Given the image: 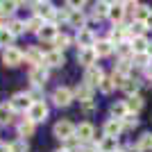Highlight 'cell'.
Returning a JSON list of instances; mask_svg holds the SVG:
<instances>
[{
    "instance_id": "cell-1",
    "label": "cell",
    "mask_w": 152,
    "mask_h": 152,
    "mask_svg": "<svg viewBox=\"0 0 152 152\" xmlns=\"http://www.w3.org/2000/svg\"><path fill=\"white\" fill-rule=\"evenodd\" d=\"M52 134H55L59 141H66V143H68L70 139H75V125H73L70 121H66V118H64V121L55 123V127H52Z\"/></svg>"
},
{
    "instance_id": "cell-2",
    "label": "cell",
    "mask_w": 152,
    "mask_h": 152,
    "mask_svg": "<svg viewBox=\"0 0 152 152\" xmlns=\"http://www.w3.org/2000/svg\"><path fill=\"white\" fill-rule=\"evenodd\" d=\"M7 104H9L12 111H20V114H25V111H30V107L34 104V102L30 100V95H27V93H14L12 100L7 102Z\"/></svg>"
},
{
    "instance_id": "cell-3",
    "label": "cell",
    "mask_w": 152,
    "mask_h": 152,
    "mask_svg": "<svg viewBox=\"0 0 152 152\" xmlns=\"http://www.w3.org/2000/svg\"><path fill=\"white\" fill-rule=\"evenodd\" d=\"M73 100H75V95H73V89H68V86H57L52 91V102L57 107H68Z\"/></svg>"
},
{
    "instance_id": "cell-4",
    "label": "cell",
    "mask_w": 152,
    "mask_h": 152,
    "mask_svg": "<svg viewBox=\"0 0 152 152\" xmlns=\"http://www.w3.org/2000/svg\"><path fill=\"white\" fill-rule=\"evenodd\" d=\"M93 134H95V127L91 125V123H80V125H75V139H77L80 145L91 143V141H93Z\"/></svg>"
},
{
    "instance_id": "cell-5",
    "label": "cell",
    "mask_w": 152,
    "mask_h": 152,
    "mask_svg": "<svg viewBox=\"0 0 152 152\" xmlns=\"http://www.w3.org/2000/svg\"><path fill=\"white\" fill-rule=\"evenodd\" d=\"M45 118H48V104L45 102H34L27 111V121H32L37 125V123H43Z\"/></svg>"
},
{
    "instance_id": "cell-6",
    "label": "cell",
    "mask_w": 152,
    "mask_h": 152,
    "mask_svg": "<svg viewBox=\"0 0 152 152\" xmlns=\"http://www.w3.org/2000/svg\"><path fill=\"white\" fill-rule=\"evenodd\" d=\"M102 80H104V73H102V68L98 64L91 66V68H86V73H84V84H89L91 89H98Z\"/></svg>"
},
{
    "instance_id": "cell-7",
    "label": "cell",
    "mask_w": 152,
    "mask_h": 152,
    "mask_svg": "<svg viewBox=\"0 0 152 152\" xmlns=\"http://www.w3.org/2000/svg\"><path fill=\"white\" fill-rule=\"evenodd\" d=\"M30 82L34 89H43L48 82V66H37L30 70Z\"/></svg>"
},
{
    "instance_id": "cell-8",
    "label": "cell",
    "mask_w": 152,
    "mask_h": 152,
    "mask_svg": "<svg viewBox=\"0 0 152 152\" xmlns=\"http://www.w3.org/2000/svg\"><path fill=\"white\" fill-rule=\"evenodd\" d=\"M32 7H34V14H37V16H41L45 23H52L55 12H57L52 2H32Z\"/></svg>"
},
{
    "instance_id": "cell-9",
    "label": "cell",
    "mask_w": 152,
    "mask_h": 152,
    "mask_svg": "<svg viewBox=\"0 0 152 152\" xmlns=\"http://www.w3.org/2000/svg\"><path fill=\"white\" fill-rule=\"evenodd\" d=\"M23 52L18 50V48H7L5 52H2V64L5 66H9V68H16V66H20L23 64Z\"/></svg>"
},
{
    "instance_id": "cell-10",
    "label": "cell",
    "mask_w": 152,
    "mask_h": 152,
    "mask_svg": "<svg viewBox=\"0 0 152 152\" xmlns=\"http://www.w3.org/2000/svg\"><path fill=\"white\" fill-rule=\"evenodd\" d=\"M75 43L80 45V50H82V48H93V45H95V34H93V30H89V27L80 30V32L75 34Z\"/></svg>"
},
{
    "instance_id": "cell-11",
    "label": "cell",
    "mask_w": 152,
    "mask_h": 152,
    "mask_svg": "<svg viewBox=\"0 0 152 152\" xmlns=\"http://www.w3.org/2000/svg\"><path fill=\"white\" fill-rule=\"evenodd\" d=\"M23 57H25V61H27V64H32V68H37V66H45V64H43V59H45V52H43V50H39L37 45L27 48Z\"/></svg>"
},
{
    "instance_id": "cell-12",
    "label": "cell",
    "mask_w": 152,
    "mask_h": 152,
    "mask_svg": "<svg viewBox=\"0 0 152 152\" xmlns=\"http://www.w3.org/2000/svg\"><path fill=\"white\" fill-rule=\"evenodd\" d=\"M123 16H125V5H123V2H111V5H109L107 18L111 20L114 25H121V23H123Z\"/></svg>"
},
{
    "instance_id": "cell-13",
    "label": "cell",
    "mask_w": 152,
    "mask_h": 152,
    "mask_svg": "<svg viewBox=\"0 0 152 152\" xmlns=\"http://www.w3.org/2000/svg\"><path fill=\"white\" fill-rule=\"evenodd\" d=\"M77 61L82 64V66H86V68H91L98 61V55H95L93 48H82V50L77 52Z\"/></svg>"
},
{
    "instance_id": "cell-14",
    "label": "cell",
    "mask_w": 152,
    "mask_h": 152,
    "mask_svg": "<svg viewBox=\"0 0 152 152\" xmlns=\"http://www.w3.org/2000/svg\"><path fill=\"white\" fill-rule=\"evenodd\" d=\"M73 95H75V100H80L84 104V102H91L93 100V89H91L89 84H77L75 89H73Z\"/></svg>"
},
{
    "instance_id": "cell-15",
    "label": "cell",
    "mask_w": 152,
    "mask_h": 152,
    "mask_svg": "<svg viewBox=\"0 0 152 152\" xmlns=\"http://www.w3.org/2000/svg\"><path fill=\"white\" fill-rule=\"evenodd\" d=\"M127 37H129V34H127V27H123V25H114V30L109 32V37H107V41L111 45H118V43H123V41H127Z\"/></svg>"
},
{
    "instance_id": "cell-16",
    "label": "cell",
    "mask_w": 152,
    "mask_h": 152,
    "mask_svg": "<svg viewBox=\"0 0 152 152\" xmlns=\"http://www.w3.org/2000/svg\"><path fill=\"white\" fill-rule=\"evenodd\" d=\"M43 64L45 66H52V68H59V66L66 64V57H64V52H59V50H48Z\"/></svg>"
},
{
    "instance_id": "cell-17",
    "label": "cell",
    "mask_w": 152,
    "mask_h": 152,
    "mask_svg": "<svg viewBox=\"0 0 152 152\" xmlns=\"http://www.w3.org/2000/svg\"><path fill=\"white\" fill-rule=\"evenodd\" d=\"M68 25H70V27H75L77 32L86 27V16H84L82 9H75V12H70V14H68Z\"/></svg>"
},
{
    "instance_id": "cell-18",
    "label": "cell",
    "mask_w": 152,
    "mask_h": 152,
    "mask_svg": "<svg viewBox=\"0 0 152 152\" xmlns=\"http://www.w3.org/2000/svg\"><path fill=\"white\" fill-rule=\"evenodd\" d=\"M123 132V123L121 121H114V118H109L104 123V136H111V139H118V134Z\"/></svg>"
},
{
    "instance_id": "cell-19",
    "label": "cell",
    "mask_w": 152,
    "mask_h": 152,
    "mask_svg": "<svg viewBox=\"0 0 152 152\" xmlns=\"http://www.w3.org/2000/svg\"><path fill=\"white\" fill-rule=\"evenodd\" d=\"M129 45H132L134 55H143V52H148V48H150V41H148L145 37H134L132 41H129Z\"/></svg>"
},
{
    "instance_id": "cell-20",
    "label": "cell",
    "mask_w": 152,
    "mask_h": 152,
    "mask_svg": "<svg viewBox=\"0 0 152 152\" xmlns=\"http://www.w3.org/2000/svg\"><path fill=\"white\" fill-rule=\"evenodd\" d=\"M57 34H59V32H57V27L52 25V23H45V25L41 27V32H39L37 37L41 39V41H50V43H52V41L57 39Z\"/></svg>"
},
{
    "instance_id": "cell-21",
    "label": "cell",
    "mask_w": 152,
    "mask_h": 152,
    "mask_svg": "<svg viewBox=\"0 0 152 152\" xmlns=\"http://www.w3.org/2000/svg\"><path fill=\"white\" fill-rule=\"evenodd\" d=\"M93 50H95V55H98V57H109V55L114 52V45L109 43L107 39H100V41H95Z\"/></svg>"
},
{
    "instance_id": "cell-22",
    "label": "cell",
    "mask_w": 152,
    "mask_h": 152,
    "mask_svg": "<svg viewBox=\"0 0 152 152\" xmlns=\"http://www.w3.org/2000/svg\"><path fill=\"white\" fill-rule=\"evenodd\" d=\"M98 150H100V152H116V150H118V139L102 136V139L98 141Z\"/></svg>"
},
{
    "instance_id": "cell-23",
    "label": "cell",
    "mask_w": 152,
    "mask_h": 152,
    "mask_svg": "<svg viewBox=\"0 0 152 152\" xmlns=\"http://www.w3.org/2000/svg\"><path fill=\"white\" fill-rule=\"evenodd\" d=\"M125 104H127V111H129V114H139L141 109H143V98H141V95H129L125 100Z\"/></svg>"
},
{
    "instance_id": "cell-24",
    "label": "cell",
    "mask_w": 152,
    "mask_h": 152,
    "mask_svg": "<svg viewBox=\"0 0 152 152\" xmlns=\"http://www.w3.org/2000/svg\"><path fill=\"white\" fill-rule=\"evenodd\" d=\"M32 134H34V123L27 121V118H23V121L18 123V136L25 141L27 136H32Z\"/></svg>"
},
{
    "instance_id": "cell-25",
    "label": "cell",
    "mask_w": 152,
    "mask_h": 152,
    "mask_svg": "<svg viewBox=\"0 0 152 152\" xmlns=\"http://www.w3.org/2000/svg\"><path fill=\"white\" fill-rule=\"evenodd\" d=\"M127 114H129V111H127L125 102H114V104H111V118H114V121H123Z\"/></svg>"
},
{
    "instance_id": "cell-26",
    "label": "cell",
    "mask_w": 152,
    "mask_h": 152,
    "mask_svg": "<svg viewBox=\"0 0 152 152\" xmlns=\"http://www.w3.org/2000/svg\"><path fill=\"white\" fill-rule=\"evenodd\" d=\"M43 25H45V20L41 18V16H37V14H34V16H32V18L25 23V30H27V32H34V34H39Z\"/></svg>"
},
{
    "instance_id": "cell-27",
    "label": "cell",
    "mask_w": 152,
    "mask_h": 152,
    "mask_svg": "<svg viewBox=\"0 0 152 152\" xmlns=\"http://www.w3.org/2000/svg\"><path fill=\"white\" fill-rule=\"evenodd\" d=\"M14 39L16 37H14L12 32L7 30V27H2V30H0V48H5V50L7 48H14Z\"/></svg>"
},
{
    "instance_id": "cell-28",
    "label": "cell",
    "mask_w": 152,
    "mask_h": 152,
    "mask_svg": "<svg viewBox=\"0 0 152 152\" xmlns=\"http://www.w3.org/2000/svg\"><path fill=\"white\" fill-rule=\"evenodd\" d=\"M52 45H55V48H52V50H59V52H64L66 50V48H68L70 45V37L68 34H57V39H55V41H52Z\"/></svg>"
},
{
    "instance_id": "cell-29",
    "label": "cell",
    "mask_w": 152,
    "mask_h": 152,
    "mask_svg": "<svg viewBox=\"0 0 152 152\" xmlns=\"http://www.w3.org/2000/svg\"><path fill=\"white\" fill-rule=\"evenodd\" d=\"M139 80H134V77H127L125 84H123V91H125L127 95H139Z\"/></svg>"
},
{
    "instance_id": "cell-30",
    "label": "cell",
    "mask_w": 152,
    "mask_h": 152,
    "mask_svg": "<svg viewBox=\"0 0 152 152\" xmlns=\"http://www.w3.org/2000/svg\"><path fill=\"white\" fill-rule=\"evenodd\" d=\"M12 116H14V111L9 109V104H0V127L9 125V123H12Z\"/></svg>"
},
{
    "instance_id": "cell-31",
    "label": "cell",
    "mask_w": 152,
    "mask_h": 152,
    "mask_svg": "<svg viewBox=\"0 0 152 152\" xmlns=\"http://www.w3.org/2000/svg\"><path fill=\"white\" fill-rule=\"evenodd\" d=\"M148 27H145V23H141V20H134L132 25L127 27V34H132V39L134 37H143V32H145Z\"/></svg>"
},
{
    "instance_id": "cell-32",
    "label": "cell",
    "mask_w": 152,
    "mask_h": 152,
    "mask_svg": "<svg viewBox=\"0 0 152 152\" xmlns=\"http://www.w3.org/2000/svg\"><path fill=\"white\" fill-rule=\"evenodd\" d=\"M109 5H111V2H95V5H93V16L98 20L104 18V16L109 14Z\"/></svg>"
},
{
    "instance_id": "cell-33",
    "label": "cell",
    "mask_w": 152,
    "mask_h": 152,
    "mask_svg": "<svg viewBox=\"0 0 152 152\" xmlns=\"http://www.w3.org/2000/svg\"><path fill=\"white\" fill-rule=\"evenodd\" d=\"M114 50L118 52V57H121V59H129V55H134V52H132V45H129V41H123V43H118Z\"/></svg>"
},
{
    "instance_id": "cell-34",
    "label": "cell",
    "mask_w": 152,
    "mask_h": 152,
    "mask_svg": "<svg viewBox=\"0 0 152 152\" xmlns=\"http://www.w3.org/2000/svg\"><path fill=\"white\" fill-rule=\"evenodd\" d=\"M132 66L148 68V66H150V55H148V52H143V55H132Z\"/></svg>"
},
{
    "instance_id": "cell-35",
    "label": "cell",
    "mask_w": 152,
    "mask_h": 152,
    "mask_svg": "<svg viewBox=\"0 0 152 152\" xmlns=\"http://www.w3.org/2000/svg\"><path fill=\"white\" fill-rule=\"evenodd\" d=\"M7 30L12 32L14 37H18V34H23V32H25V23H23V20H18V18H14V20H9Z\"/></svg>"
},
{
    "instance_id": "cell-36",
    "label": "cell",
    "mask_w": 152,
    "mask_h": 152,
    "mask_svg": "<svg viewBox=\"0 0 152 152\" xmlns=\"http://www.w3.org/2000/svg\"><path fill=\"white\" fill-rule=\"evenodd\" d=\"M136 148H139L141 152L152 150V134H150V132H145V134H143V136L139 139V145H136Z\"/></svg>"
},
{
    "instance_id": "cell-37",
    "label": "cell",
    "mask_w": 152,
    "mask_h": 152,
    "mask_svg": "<svg viewBox=\"0 0 152 152\" xmlns=\"http://www.w3.org/2000/svg\"><path fill=\"white\" fill-rule=\"evenodd\" d=\"M129 68H132V59H121L114 70H116V73H121V75H125V77H129Z\"/></svg>"
},
{
    "instance_id": "cell-38",
    "label": "cell",
    "mask_w": 152,
    "mask_h": 152,
    "mask_svg": "<svg viewBox=\"0 0 152 152\" xmlns=\"http://www.w3.org/2000/svg\"><path fill=\"white\" fill-rule=\"evenodd\" d=\"M9 152H30V145H27V141L18 139L14 143H9Z\"/></svg>"
},
{
    "instance_id": "cell-39",
    "label": "cell",
    "mask_w": 152,
    "mask_h": 152,
    "mask_svg": "<svg viewBox=\"0 0 152 152\" xmlns=\"http://www.w3.org/2000/svg\"><path fill=\"white\" fill-rule=\"evenodd\" d=\"M20 2H14V0H7V2H0V14L2 16H7V14L16 12V7H18Z\"/></svg>"
},
{
    "instance_id": "cell-40",
    "label": "cell",
    "mask_w": 152,
    "mask_h": 152,
    "mask_svg": "<svg viewBox=\"0 0 152 152\" xmlns=\"http://www.w3.org/2000/svg\"><path fill=\"white\" fill-rule=\"evenodd\" d=\"M121 123H123V129H125V127H136L139 125V118H136V114H127Z\"/></svg>"
},
{
    "instance_id": "cell-41",
    "label": "cell",
    "mask_w": 152,
    "mask_h": 152,
    "mask_svg": "<svg viewBox=\"0 0 152 152\" xmlns=\"http://www.w3.org/2000/svg\"><path fill=\"white\" fill-rule=\"evenodd\" d=\"M98 89H100V93L109 95L111 91H114V84H111V80H109V77H104V80L100 82V86H98Z\"/></svg>"
},
{
    "instance_id": "cell-42",
    "label": "cell",
    "mask_w": 152,
    "mask_h": 152,
    "mask_svg": "<svg viewBox=\"0 0 152 152\" xmlns=\"http://www.w3.org/2000/svg\"><path fill=\"white\" fill-rule=\"evenodd\" d=\"M109 80H111V84H114V86H118V89H123V84H125V80H127V77H125V75H121V73H116V70H114Z\"/></svg>"
},
{
    "instance_id": "cell-43",
    "label": "cell",
    "mask_w": 152,
    "mask_h": 152,
    "mask_svg": "<svg viewBox=\"0 0 152 152\" xmlns=\"http://www.w3.org/2000/svg\"><path fill=\"white\" fill-rule=\"evenodd\" d=\"M82 111H84L86 116H91L93 111H98V104H95V100H91V102H84V104H82Z\"/></svg>"
},
{
    "instance_id": "cell-44",
    "label": "cell",
    "mask_w": 152,
    "mask_h": 152,
    "mask_svg": "<svg viewBox=\"0 0 152 152\" xmlns=\"http://www.w3.org/2000/svg\"><path fill=\"white\" fill-rule=\"evenodd\" d=\"M27 95H30V100H32V102H43V100H41V98H43L41 89H34V86H32V91H30Z\"/></svg>"
},
{
    "instance_id": "cell-45",
    "label": "cell",
    "mask_w": 152,
    "mask_h": 152,
    "mask_svg": "<svg viewBox=\"0 0 152 152\" xmlns=\"http://www.w3.org/2000/svg\"><path fill=\"white\" fill-rule=\"evenodd\" d=\"M145 75H148V84H152V61H150V66L145 68Z\"/></svg>"
},
{
    "instance_id": "cell-46",
    "label": "cell",
    "mask_w": 152,
    "mask_h": 152,
    "mask_svg": "<svg viewBox=\"0 0 152 152\" xmlns=\"http://www.w3.org/2000/svg\"><path fill=\"white\" fill-rule=\"evenodd\" d=\"M145 27H148V30H152V12H150V16H148V20H145Z\"/></svg>"
},
{
    "instance_id": "cell-47",
    "label": "cell",
    "mask_w": 152,
    "mask_h": 152,
    "mask_svg": "<svg viewBox=\"0 0 152 152\" xmlns=\"http://www.w3.org/2000/svg\"><path fill=\"white\" fill-rule=\"evenodd\" d=\"M125 152H141L136 145H129V148H125Z\"/></svg>"
},
{
    "instance_id": "cell-48",
    "label": "cell",
    "mask_w": 152,
    "mask_h": 152,
    "mask_svg": "<svg viewBox=\"0 0 152 152\" xmlns=\"http://www.w3.org/2000/svg\"><path fill=\"white\" fill-rule=\"evenodd\" d=\"M0 152H9V145H7V143H0Z\"/></svg>"
},
{
    "instance_id": "cell-49",
    "label": "cell",
    "mask_w": 152,
    "mask_h": 152,
    "mask_svg": "<svg viewBox=\"0 0 152 152\" xmlns=\"http://www.w3.org/2000/svg\"><path fill=\"white\" fill-rule=\"evenodd\" d=\"M55 152H70V150H66V148H59V150H55Z\"/></svg>"
},
{
    "instance_id": "cell-50",
    "label": "cell",
    "mask_w": 152,
    "mask_h": 152,
    "mask_svg": "<svg viewBox=\"0 0 152 152\" xmlns=\"http://www.w3.org/2000/svg\"><path fill=\"white\" fill-rule=\"evenodd\" d=\"M148 55H150V57H152V43H150V48H148Z\"/></svg>"
},
{
    "instance_id": "cell-51",
    "label": "cell",
    "mask_w": 152,
    "mask_h": 152,
    "mask_svg": "<svg viewBox=\"0 0 152 152\" xmlns=\"http://www.w3.org/2000/svg\"><path fill=\"white\" fill-rule=\"evenodd\" d=\"M116 152H125V150H116Z\"/></svg>"
},
{
    "instance_id": "cell-52",
    "label": "cell",
    "mask_w": 152,
    "mask_h": 152,
    "mask_svg": "<svg viewBox=\"0 0 152 152\" xmlns=\"http://www.w3.org/2000/svg\"><path fill=\"white\" fill-rule=\"evenodd\" d=\"M95 152H100V150H95Z\"/></svg>"
}]
</instances>
